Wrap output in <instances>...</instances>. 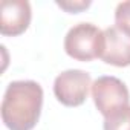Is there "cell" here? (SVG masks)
<instances>
[{
	"label": "cell",
	"mask_w": 130,
	"mask_h": 130,
	"mask_svg": "<svg viewBox=\"0 0 130 130\" xmlns=\"http://www.w3.org/2000/svg\"><path fill=\"white\" fill-rule=\"evenodd\" d=\"M104 130H130V106H125L104 118Z\"/></svg>",
	"instance_id": "7"
},
{
	"label": "cell",
	"mask_w": 130,
	"mask_h": 130,
	"mask_svg": "<svg viewBox=\"0 0 130 130\" xmlns=\"http://www.w3.org/2000/svg\"><path fill=\"white\" fill-rule=\"evenodd\" d=\"M57 5L64 9V11H68V12H72V14H77L86 8L90 6V0H78V2H72V0H68V2H57Z\"/></svg>",
	"instance_id": "9"
},
{
	"label": "cell",
	"mask_w": 130,
	"mask_h": 130,
	"mask_svg": "<svg viewBox=\"0 0 130 130\" xmlns=\"http://www.w3.org/2000/svg\"><path fill=\"white\" fill-rule=\"evenodd\" d=\"M100 58L112 66H130V35L116 26L104 29V47Z\"/></svg>",
	"instance_id": "6"
},
{
	"label": "cell",
	"mask_w": 130,
	"mask_h": 130,
	"mask_svg": "<svg viewBox=\"0 0 130 130\" xmlns=\"http://www.w3.org/2000/svg\"><path fill=\"white\" fill-rule=\"evenodd\" d=\"M31 23V5L26 0H3L0 14L2 35H20Z\"/></svg>",
	"instance_id": "5"
},
{
	"label": "cell",
	"mask_w": 130,
	"mask_h": 130,
	"mask_svg": "<svg viewBox=\"0 0 130 130\" xmlns=\"http://www.w3.org/2000/svg\"><path fill=\"white\" fill-rule=\"evenodd\" d=\"M92 98L104 118L125 106H130L128 89L116 77H98L92 84Z\"/></svg>",
	"instance_id": "3"
},
{
	"label": "cell",
	"mask_w": 130,
	"mask_h": 130,
	"mask_svg": "<svg viewBox=\"0 0 130 130\" xmlns=\"http://www.w3.org/2000/svg\"><path fill=\"white\" fill-rule=\"evenodd\" d=\"M115 26L130 35V0L122 2L116 6L115 11Z\"/></svg>",
	"instance_id": "8"
},
{
	"label": "cell",
	"mask_w": 130,
	"mask_h": 130,
	"mask_svg": "<svg viewBox=\"0 0 130 130\" xmlns=\"http://www.w3.org/2000/svg\"><path fill=\"white\" fill-rule=\"evenodd\" d=\"M92 87L90 75L80 69H69L61 72L54 81V93L55 98L68 107L81 106Z\"/></svg>",
	"instance_id": "4"
},
{
	"label": "cell",
	"mask_w": 130,
	"mask_h": 130,
	"mask_svg": "<svg viewBox=\"0 0 130 130\" xmlns=\"http://www.w3.org/2000/svg\"><path fill=\"white\" fill-rule=\"evenodd\" d=\"M104 47V31L93 23H78L64 37V51L78 61H90L101 57Z\"/></svg>",
	"instance_id": "2"
},
{
	"label": "cell",
	"mask_w": 130,
	"mask_h": 130,
	"mask_svg": "<svg viewBox=\"0 0 130 130\" xmlns=\"http://www.w3.org/2000/svg\"><path fill=\"white\" fill-rule=\"evenodd\" d=\"M43 89L37 81L23 80L8 84L2 101V119L9 130H32L40 119Z\"/></svg>",
	"instance_id": "1"
}]
</instances>
